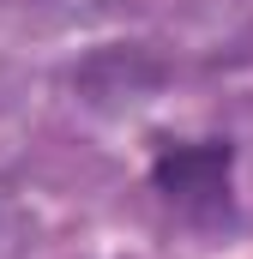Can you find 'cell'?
I'll use <instances>...</instances> for the list:
<instances>
[{"mask_svg":"<svg viewBox=\"0 0 253 259\" xmlns=\"http://www.w3.org/2000/svg\"><path fill=\"white\" fill-rule=\"evenodd\" d=\"M229 169H235V151H229L223 139L163 145L157 163H151V181H157V193L169 199L181 217L217 223V217H229Z\"/></svg>","mask_w":253,"mask_h":259,"instance_id":"cell-1","label":"cell"}]
</instances>
